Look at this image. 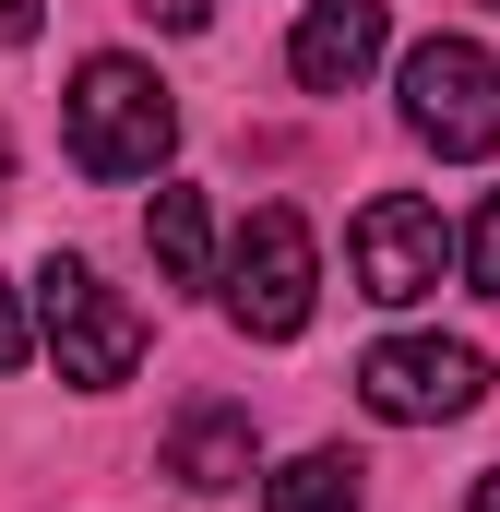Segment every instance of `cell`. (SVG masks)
I'll list each match as a JSON object with an SVG mask.
<instances>
[{
	"label": "cell",
	"mask_w": 500,
	"mask_h": 512,
	"mask_svg": "<svg viewBox=\"0 0 500 512\" xmlns=\"http://www.w3.org/2000/svg\"><path fill=\"white\" fill-rule=\"evenodd\" d=\"M405 131H417L429 155H500V60L477 36L405 48Z\"/></svg>",
	"instance_id": "obj_4"
},
{
	"label": "cell",
	"mask_w": 500,
	"mask_h": 512,
	"mask_svg": "<svg viewBox=\"0 0 500 512\" xmlns=\"http://www.w3.org/2000/svg\"><path fill=\"white\" fill-rule=\"evenodd\" d=\"M250 465H262V441H250V405H191L179 429H167V477L179 489H250Z\"/></svg>",
	"instance_id": "obj_8"
},
{
	"label": "cell",
	"mask_w": 500,
	"mask_h": 512,
	"mask_svg": "<svg viewBox=\"0 0 500 512\" xmlns=\"http://www.w3.org/2000/svg\"><path fill=\"white\" fill-rule=\"evenodd\" d=\"M131 12H143V24H167V36H203V12H215V0H131Z\"/></svg>",
	"instance_id": "obj_12"
},
{
	"label": "cell",
	"mask_w": 500,
	"mask_h": 512,
	"mask_svg": "<svg viewBox=\"0 0 500 512\" xmlns=\"http://www.w3.org/2000/svg\"><path fill=\"white\" fill-rule=\"evenodd\" d=\"M477 512H500V465H489V477H477Z\"/></svg>",
	"instance_id": "obj_15"
},
{
	"label": "cell",
	"mask_w": 500,
	"mask_h": 512,
	"mask_svg": "<svg viewBox=\"0 0 500 512\" xmlns=\"http://www.w3.org/2000/svg\"><path fill=\"white\" fill-rule=\"evenodd\" d=\"M453 262H465V286H477V298H500V191L477 203V227L453 239Z\"/></svg>",
	"instance_id": "obj_11"
},
{
	"label": "cell",
	"mask_w": 500,
	"mask_h": 512,
	"mask_svg": "<svg viewBox=\"0 0 500 512\" xmlns=\"http://www.w3.org/2000/svg\"><path fill=\"white\" fill-rule=\"evenodd\" d=\"M227 322L262 334V346H286V334H310V298H322V251H310V227H298V203H262L239 227V251H227Z\"/></svg>",
	"instance_id": "obj_3"
},
{
	"label": "cell",
	"mask_w": 500,
	"mask_h": 512,
	"mask_svg": "<svg viewBox=\"0 0 500 512\" xmlns=\"http://www.w3.org/2000/svg\"><path fill=\"white\" fill-rule=\"evenodd\" d=\"M0 203H12V131H0Z\"/></svg>",
	"instance_id": "obj_16"
},
{
	"label": "cell",
	"mask_w": 500,
	"mask_h": 512,
	"mask_svg": "<svg viewBox=\"0 0 500 512\" xmlns=\"http://www.w3.org/2000/svg\"><path fill=\"white\" fill-rule=\"evenodd\" d=\"M36 322H48V358H60V382L108 393L143 370V310H131L120 286H96V262L48 251V274H36Z\"/></svg>",
	"instance_id": "obj_2"
},
{
	"label": "cell",
	"mask_w": 500,
	"mask_h": 512,
	"mask_svg": "<svg viewBox=\"0 0 500 512\" xmlns=\"http://www.w3.org/2000/svg\"><path fill=\"white\" fill-rule=\"evenodd\" d=\"M381 48H393V12H381V0H310L298 36H286V72H298L310 96H346Z\"/></svg>",
	"instance_id": "obj_7"
},
{
	"label": "cell",
	"mask_w": 500,
	"mask_h": 512,
	"mask_svg": "<svg viewBox=\"0 0 500 512\" xmlns=\"http://www.w3.org/2000/svg\"><path fill=\"white\" fill-rule=\"evenodd\" d=\"M143 239L167 262V286H215V215H203V191H155Z\"/></svg>",
	"instance_id": "obj_9"
},
{
	"label": "cell",
	"mask_w": 500,
	"mask_h": 512,
	"mask_svg": "<svg viewBox=\"0 0 500 512\" xmlns=\"http://www.w3.org/2000/svg\"><path fill=\"white\" fill-rule=\"evenodd\" d=\"M36 24H48V12H36V0H0V48H24V36H36Z\"/></svg>",
	"instance_id": "obj_14"
},
{
	"label": "cell",
	"mask_w": 500,
	"mask_h": 512,
	"mask_svg": "<svg viewBox=\"0 0 500 512\" xmlns=\"http://www.w3.org/2000/svg\"><path fill=\"white\" fill-rule=\"evenodd\" d=\"M346 274H358V298H381V310H417V298L453 274V227H441V203L381 191L370 215L346 227Z\"/></svg>",
	"instance_id": "obj_6"
},
{
	"label": "cell",
	"mask_w": 500,
	"mask_h": 512,
	"mask_svg": "<svg viewBox=\"0 0 500 512\" xmlns=\"http://www.w3.org/2000/svg\"><path fill=\"white\" fill-rule=\"evenodd\" d=\"M489 12H500V0H489Z\"/></svg>",
	"instance_id": "obj_17"
},
{
	"label": "cell",
	"mask_w": 500,
	"mask_h": 512,
	"mask_svg": "<svg viewBox=\"0 0 500 512\" xmlns=\"http://www.w3.org/2000/svg\"><path fill=\"white\" fill-rule=\"evenodd\" d=\"M60 143H72L84 179H155V167L179 155V96H167L143 60L96 48V60L72 72V96H60Z\"/></svg>",
	"instance_id": "obj_1"
},
{
	"label": "cell",
	"mask_w": 500,
	"mask_h": 512,
	"mask_svg": "<svg viewBox=\"0 0 500 512\" xmlns=\"http://www.w3.org/2000/svg\"><path fill=\"white\" fill-rule=\"evenodd\" d=\"M0 370H24V298L0 286Z\"/></svg>",
	"instance_id": "obj_13"
},
{
	"label": "cell",
	"mask_w": 500,
	"mask_h": 512,
	"mask_svg": "<svg viewBox=\"0 0 500 512\" xmlns=\"http://www.w3.org/2000/svg\"><path fill=\"white\" fill-rule=\"evenodd\" d=\"M262 512H358V453H298L262 477Z\"/></svg>",
	"instance_id": "obj_10"
},
{
	"label": "cell",
	"mask_w": 500,
	"mask_h": 512,
	"mask_svg": "<svg viewBox=\"0 0 500 512\" xmlns=\"http://www.w3.org/2000/svg\"><path fill=\"white\" fill-rule=\"evenodd\" d=\"M477 393H489V358L477 346H441V334H381L370 358H358V405L393 417V429H441Z\"/></svg>",
	"instance_id": "obj_5"
}]
</instances>
